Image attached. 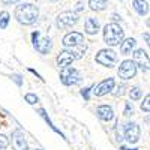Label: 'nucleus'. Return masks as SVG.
Instances as JSON below:
<instances>
[{"instance_id":"1","label":"nucleus","mask_w":150,"mask_h":150,"mask_svg":"<svg viewBox=\"0 0 150 150\" xmlns=\"http://www.w3.org/2000/svg\"><path fill=\"white\" fill-rule=\"evenodd\" d=\"M38 17H39V9L33 3H21L15 8V18L24 26H32L33 23H36Z\"/></svg>"},{"instance_id":"2","label":"nucleus","mask_w":150,"mask_h":150,"mask_svg":"<svg viewBox=\"0 0 150 150\" xmlns=\"http://www.w3.org/2000/svg\"><path fill=\"white\" fill-rule=\"evenodd\" d=\"M123 39H125V32L119 24H116V23L107 24L104 29V41L107 45H110V47L119 45L120 42H123Z\"/></svg>"},{"instance_id":"3","label":"nucleus","mask_w":150,"mask_h":150,"mask_svg":"<svg viewBox=\"0 0 150 150\" xmlns=\"http://www.w3.org/2000/svg\"><path fill=\"white\" fill-rule=\"evenodd\" d=\"M84 51H86V47H81L78 50H72V48L63 50V51H60V54L57 56V65L62 66V68H66L77 59H81Z\"/></svg>"},{"instance_id":"4","label":"nucleus","mask_w":150,"mask_h":150,"mask_svg":"<svg viewBox=\"0 0 150 150\" xmlns=\"http://www.w3.org/2000/svg\"><path fill=\"white\" fill-rule=\"evenodd\" d=\"M32 41L33 47L36 48V51H39L41 54H48L51 51V39L47 36H42L39 32H33L32 33Z\"/></svg>"},{"instance_id":"5","label":"nucleus","mask_w":150,"mask_h":150,"mask_svg":"<svg viewBox=\"0 0 150 150\" xmlns=\"http://www.w3.org/2000/svg\"><path fill=\"white\" fill-rule=\"evenodd\" d=\"M78 21V15L77 12L74 11H65V12H60L56 18V24L59 29H68V27H72L75 23Z\"/></svg>"},{"instance_id":"6","label":"nucleus","mask_w":150,"mask_h":150,"mask_svg":"<svg viewBox=\"0 0 150 150\" xmlns=\"http://www.w3.org/2000/svg\"><path fill=\"white\" fill-rule=\"evenodd\" d=\"M80 80H81V75L75 68L66 66L60 72V81L63 83L65 86H74V84L80 83Z\"/></svg>"},{"instance_id":"7","label":"nucleus","mask_w":150,"mask_h":150,"mask_svg":"<svg viewBox=\"0 0 150 150\" xmlns=\"http://www.w3.org/2000/svg\"><path fill=\"white\" fill-rule=\"evenodd\" d=\"M96 62L102 66H107V68H112L116 63H117V54L112 51V50H101L98 54H96Z\"/></svg>"},{"instance_id":"8","label":"nucleus","mask_w":150,"mask_h":150,"mask_svg":"<svg viewBox=\"0 0 150 150\" xmlns=\"http://www.w3.org/2000/svg\"><path fill=\"white\" fill-rule=\"evenodd\" d=\"M137 74V66L132 60H123L119 66V77L123 80H131Z\"/></svg>"},{"instance_id":"9","label":"nucleus","mask_w":150,"mask_h":150,"mask_svg":"<svg viewBox=\"0 0 150 150\" xmlns=\"http://www.w3.org/2000/svg\"><path fill=\"white\" fill-rule=\"evenodd\" d=\"M125 138L128 143L135 144L140 140V126L137 123H128L125 126Z\"/></svg>"},{"instance_id":"10","label":"nucleus","mask_w":150,"mask_h":150,"mask_svg":"<svg viewBox=\"0 0 150 150\" xmlns=\"http://www.w3.org/2000/svg\"><path fill=\"white\" fill-rule=\"evenodd\" d=\"M134 63L135 66H138L143 72H147L149 71V56L144 50H137L134 53Z\"/></svg>"},{"instance_id":"11","label":"nucleus","mask_w":150,"mask_h":150,"mask_svg":"<svg viewBox=\"0 0 150 150\" xmlns=\"http://www.w3.org/2000/svg\"><path fill=\"white\" fill-rule=\"evenodd\" d=\"M112 87H114V80H112V78H107V80L101 81L98 86H95L93 95L95 96H104V95H107V93H110L112 90Z\"/></svg>"},{"instance_id":"12","label":"nucleus","mask_w":150,"mask_h":150,"mask_svg":"<svg viewBox=\"0 0 150 150\" xmlns=\"http://www.w3.org/2000/svg\"><path fill=\"white\" fill-rule=\"evenodd\" d=\"M84 42V36H83V33H80V32H71V33H68L65 38H63V44L65 47H77V45H81Z\"/></svg>"},{"instance_id":"13","label":"nucleus","mask_w":150,"mask_h":150,"mask_svg":"<svg viewBox=\"0 0 150 150\" xmlns=\"http://www.w3.org/2000/svg\"><path fill=\"white\" fill-rule=\"evenodd\" d=\"M12 146H14L15 150H29L27 141L24 138V134L21 129H17L12 132Z\"/></svg>"},{"instance_id":"14","label":"nucleus","mask_w":150,"mask_h":150,"mask_svg":"<svg viewBox=\"0 0 150 150\" xmlns=\"http://www.w3.org/2000/svg\"><path fill=\"white\" fill-rule=\"evenodd\" d=\"M96 114L102 122H110L114 117V111H112V108L110 105H99L96 108Z\"/></svg>"},{"instance_id":"15","label":"nucleus","mask_w":150,"mask_h":150,"mask_svg":"<svg viewBox=\"0 0 150 150\" xmlns=\"http://www.w3.org/2000/svg\"><path fill=\"white\" fill-rule=\"evenodd\" d=\"M84 27H86V33L96 35V33L99 32V29H101V24H99V20H96V18H93V17H89V18L86 20Z\"/></svg>"},{"instance_id":"16","label":"nucleus","mask_w":150,"mask_h":150,"mask_svg":"<svg viewBox=\"0 0 150 150\" xmlns=\"http://www.w3.org/2000/svg\"><path fill=\"white\" fill-rule=\"evenodd\" d=\"M134 9L138 12L140 15H147L149 14V3L144 2V0H134V3H132Z\"/></svg>"},{"instance_id":"17","label":"nucleus","mask_w":150,"mask_h":150,"mask_svg":"<svg viewBox=\"0 0 150 150\" xmlns=\"http://www.w3.org/2000/svg\"><path fill=\"white\" fill-rule=\"evenodd\" d=\"M135 44H137V41L134 39V38H129V39L123 41L122 45H120V53H122V54H129V53H132V50L135 48Z\"/></svg>"},{"instance_id":"18","label":"nucleus","mask_w":150,"mask_h":150,"mask_svg":"<svg viewBox=\"0 0 150 150\" xmlns=\"http://www.w3.org/2000/svg\"><path fill=\"white\" fill-rule=\"evenodd\" d=\"M107 5H108L107 0H89V8L92 11H96V12L104 11L107 8Z\"/></svg>"},{"instance_id":"19","label":"nucleus","mask_w":150,"mask_h":150,"mask_svg":"<svg viewBox=\"0 0 150 150\" xmlns=\"http://www.w3.org/2000/svg\"><path fill=\"white\" fill-rule=\"evenodd\" d=\"M39 114H41V116L44 117V120H45V122L48 123V126H50V128H51V129H53L54 132H57L59 135H62V137H63V134H62V132H60V131H59V129H57V128L54 126V125H53V122H51V120H50V117L47 116V112H45V110H44V108H41V110H39Z\"/></svg>"},{"instance_id":"20","label":"nucleus","mask_w":150,"mask_h":150,"mask_svg":"<svg viewBox=\"0 0 150 150\" xmlns=\"http://www.w3.org/2000/svg\"><path fill=\"white\" fill-rule=\"evenodd\" d=\"M9 24V12H0V29H6Z\"/></svg>"},{"instance_id":"21","label":"nucleus","mask_w":150,"mask_h":150,"mask_svg":"<svg viewBox=\"0 0 150 150\" xmlns=\"http://www.w3.org/2000/svg\"><path fill=\"white\" fill-rule=\"evenodd\" d=\"M129 96L132 101H138V99L141 98V89L140 87H132L131 92H129Z\"/></svg>"},{"instance_id":"22","label":"nucleus","mask_w":150,"mask_h":150,"mask_svg":"<svg viewBox=\"0 0 150 150\" xmlns=\"http://www.w3.org/2000/svg\"><path fill=\"white\" fill-rule=\"evenodd\" d=\"M9 146V140H8V137L3 135V134H0V150H3Z\"/></svg>"},{"instance_id":"23","label":"nucleus","mask_w":150,"mask_h":150,"mask_svg":"<svg viewBox=\"0 0 150 150\" xmlns=\"http://www.w3.org/2000/svg\"><path fill=\"white\" fill-rule=\"evenodd\" d=\"M123 114L126 117L134 114V105H132V102H126V107H125V112H123Z\"/></svg>"},{"instance_id":"24","label":"nucleus","mask_w":150,"mask_h":150,"mask_svg":"<svg viewBox=\"0 0 150 150\" xmlns=\"http://www.w3.org/2000/svg\"><path fill=\"white\" fill-rule=\"evenodd\" d=\"M26 102H29L30 105H35V104L38 102V96L33 95V93H27V95H26Z\"/></svg>"},{"instance_id":"25","label":"nucleus","mask_w":150,"mask_h":150,"mask_svg":"<svg viewBox=\"0 0 150 150\" xmlns=\"http://www.w3.org/2000/svg\"><path fill=\"white\" fill-rule=\"evenodd\" d=\"M149 101H150V95H147V96L144 98V102L141 104V110H143L144 112H149V111H150V107H149Z\"/></svg>"},{"instance_id":"26","label":"nucleus","mask_w":150,"mask_h":150,"mask_svg":"<svg viewBox=\"0 0 150 150\" xmlns=\"http://www.w3.org/2000/svg\"><path fill=\"white\" fill-rule=\"evenodd\" d=\"M90 89H92V87H86V89H83V90H81V95L84 96L86 101H89V92H90Z\"/></svg>"},{"instance_id":"27","label":"nucleus","mask_w":150,"mask_h":150,"mask_svg":"<svg viewBox=\"0 0 150 150\" xmlns=\"http://www.w3.org/2000/svg\"><path fill=\"white\" fill-rule=\"evenodd\" d=\"M2 2H3L5 5H12V3H18V2H21V0H2Z\"/></svg>"},{"instance_id":"28","label":"nucleus","mask_w":150,"mask_h":150,"mask_svg":"<svg viewBox=\"0 0 150 150\" xmlns=\"http://www.w3.org/2000/svg\"><path fill=\"white\" fill-rule=\"evenodd\" d=\"M14 80L17 81V84H18V86H21V84H23V81L20 80V77H18V75H14Z\"/></svg>"},{"instance_id":"29","label":"nucleus","mask_w":150,"mask_h":150,"mask_svg":"<svg viewBox=\"0 0 150 150\" xmlns=\"http://www.w3.org/2000/svg\"><path fill=\"white\" fill-rule=\"evenodd\" d=\"M29 71H30L32 74H35V75H36V77H38V78H41V80H42V77H41V75H39V74H38V72H36L35 69H29Z\"/></svg>"},{"instance_id":"30","label":"nucleus","mask_w":150,"mask_h":150,"mask_svg":"<svg viewBox=\"0 0 150 150\" xmlns=\"http://www.w3.org/2000/svg\"><path fill=\"white\" fill-rule=\"evenodd\" d=\"M144 39H146V42H149V33H146V35H144Z\"/></svg>"},{"instance_id":"31","label":"nucleus","mask_w":150,"mask_h":150,"mask_svg":"<svg viewBox=\"0 0 150 150\" xmlns=\"http://www.w3.org/2000/svg\"><path fill=\"white\" fill-rule=\"evenodd\" d=\"M122 150H138V149H126V147H122Z\"/></svg>"},{"instance_id":"32","label":"nucleus","mask_w":150,"mask_h":150,"mask_svg":"<svg viewBox=\"0 0 150 150\" xmlns=\"http://www.w3.org/2000/svg\"><path fill=\"white\" fill-rule=\"evenodd\" d=\"M36 150H42V149H36Z\"/></svg>"},{"instance_id":"33","label":"nucleus","mask_w":150,"mask_h":150,"mask_svg":"<svg viewBox=\"0 0 150 150\" xmlns=\"http://www.w3.org/2000/svg\"><path fill=\"white\" fill-rule=\"evenodd\" d=\"M51 2H54V0H51Z\"/></svg>"}]
</instances>
